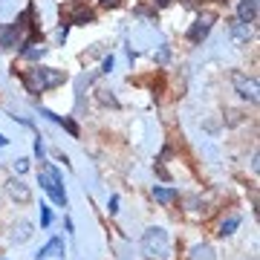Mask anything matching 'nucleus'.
Wrapping results in <instances>:
<instances>
[{"mask_svg":"<svg viewBox=\"0 0 260 260\" xmlns=\"http://www.w3.org/2000/svg\"><path fill=\"white\" fill-rule=\"evenodd\" d=\"M6 142H9V139H6V136H3V133H0V148H3V145H6Z\"/></svg>","mask_w":260,"mask_h":260,"instance_id":"b1692460","label":"nucleus"},{"mask_svg":"<svg viewBox=\"0 0 260 260\" xmlns=\"http://www.w3.org/2000/svg\"><path fill=\"white\" fill-rule=\"evenodd\" d=\"M41 113H44V116H47V119L58 121V124H64V127L70 130V133H73V136H78V124H75L73 119H64V116H58V113H52V110H41Z\"/></svg>","mask_w":260,"mask_h":260,"instance_id":"9b49d317","label":"nucleus"},{"mask_svg":"<svg viewBox=\"0 0 260 260\" xmlns=\"http://www.w3.org/2000/svg\"><path fill=\"white\" fill-rule=\"evenodd\" d=\"M67 81L64 70H55V67H35L23 73V84H26L29 93H44V90H52V87H61Z\"/></svg>","mask_w":260,"mask_h":260,"instance_id":"f257e3e1","label":"nucleus"},{"mask_svg":"<svg viewBox=\"0 0 260 260\" xmlns=\"http://www.w3.org/2000/svg\"><path fill=\"white\" fill-rule=\"evenodd\" d=\"M240 225V217H229V220H223V225H220V237H229V234H234V229Z\"/></svg>","mask_w":260,"mask_h":260,"instance_id":"ddd939ff","label":"nucleus"},{"mask_svg":"<svg viewBox=\"0 0 260 260\" xmlns=\"http://www.w3.org/2000/svg\"><path fill=\"white\" fill-rule=\"evenodd\" d=\"M55 249H61V240H52V243H49V246H44V249L38 251L35 257H38V260H44V257H47V254H49V251H55Z\"/></svg>","mask_w":260,"mask_h":260,"instance_id":"2eb2a0df","label":"nucleus"},{"mask_svg":"<svg viewBox=\"0 0 260 260\" xmlns=\"http://www.w3.org/2000/svg\"><path fill=\"white\" fill-rule=\"evenodd\" d=\"M232 35L240 41V44H246L251 38V29H249V23H240V20H232Z\"/></svg>","mask_w":260,"mask_h":260,"instance_id":"f8f14e48","label":"nucleus"},{"mask_svg":"<svg viewBox=\"0 0 260 260\" xmlns=\"http://www.w3.org/2000/svg\"><path fill=\"white\" fill-rule=\"evenodd\" d=\"M237 20L240 23H254L257 20V0H243L237 6Z\"/></svg>","mask_w":260,"mask_h":260,"instance_id":"0eeeda50","label":"nucleus"},{"mask_svg":"<svg viewBox=\"0 0 260 260\" xmlns=\"http://www.w3.org/2000/svg\"><path fill=\"white\" fill-rule=\"evenodd\" d=\"M6 191H9V197L15 203H29V200H32V191H29L20 179H9V182H6Z\"/></svg>","mask_w":260,"mask_h":260,"instance_id":"423d86ee","label":"nucleus"},{"mask_svg":"<svg viewBox=\"0 0 260 260\" xmlns=\"http://www.w3.org/2000/svg\"><path fill=\"white\" fill-rule=\"evenodd\" d=\"M95 20V12L90 6H84V3H75V9L70 12V23H78V26H87V23H93Z\"/></svg>","mask_w":260,"mask_h":260,"instance_id":"39448f33","label":"nucleus"},{"mask_svg":"<svg viewBox=\"0 0 260 260\" xmlns=\"http://www.w3.org/2000/svg\"><path fill=\"white\" fill-rule=\"evenodd\" d=\"M232 81H234V87L240 90L243 99H249L251 104L257 102V81H249V78H246L243 73H234V75H232Z\"/></svg>","mask_w":260,"mask_h":260,"instance_id":"20e7f679","label":"nucleus"},{"mask_svg":"<svg viewBox=\"0 0 260 260\" xmlns=\"http://www.w3.org/2000/svg\"><path fill=\"white\" fill-rule=\"evenodd\" d=\"M41 223H44V225L52 223V211H49L47 205H41Z\"/></svg>","mask_w":260,"mask_h":260,"instance_id":"f3484780","label":"nucleus"},{"mask_svg":"<svg viewBox=\"0 0 260 260\" xmlns=\"http://www.w3.org/2000/svg\"><path fill=\"white\" fill-rule=\"evenodd\" d=\"M38 182H41V188H44L58 205H67V194H64V188H61V174H58L55 168H47L44 174H38Z\"/></svg>","mask_w":260,"mask_h":260,"instance_id":"f03ea898","label":"nucleus"},{"mask_svg":"<svg viewBox=\"0 0 260 260\" xmlns=\"http://www.w3.org/2000/svg\"><path fill=\"white\" fill-rule=\"evenodd\" d=\"M102 6H104V9H119L121 0H102Z\"/></svg>","mask_w":260,"mask_h":260,"instance_id":"a211bd4d","label":"nucleus"},{"mask_svg":"<svg viewBox=\"0 0 260 260\" xmlns=\"http://www.w3.org/2000/svg\"><path fill=\"white\" fill-rule=\"evenodd\" d=\"M214 20H217L214 12H203V15L191 23V29H188V41H191V44H203L205 38H208V32H211Z\"/></svg>","mask_w":260,"mask_h":260,"instance_id":"7ed1b4c3","label":"nucleus"},{"mask_svg":"<svg viewBox=\"0 0 260 260\" xmlns=\"http://www.w3.org/2000/svg\"><path fill=\"white\" fill-rule=\"evenodd\" d=\"M110 70H113V55L104 58V70H102V73H110Z\"/></svg>","mask_w":260,"mask_h":260,"instance_id":"412c9836","label":"nucleus"},{"mask_svg":"<svg viewBox=\"0 0 260 260\" xmlns=\"http://www.w3.org/2000/svg\"><path fill=\"white\" fill-rule=\"evenodd\" d=\"M156 174H159V177H162V179H171V174H168V171H165V168H162V165H156Z\"/></svg>","mask_w":260,"mask_h":260,"instance_id":"4be33fe9","label":"nucleus"},{"mask_svg":"<svg viewBox=\"0 0 260 260\" xmlns=\"http://www.w3.org/2000/svg\"><path fill=\"white\" fill-rule=\"evenodd\" d=\"M107 208H110V214L119 211V197H110V203H107Z\"/></svg>","mask_w":260,"mask_h":260,"instance_id":"6ab92c4d","label":"nucleus"},{"mask_svg":"<svg viewBox=\"0 0 260 260\" xmlns=\"http://www.w3.org/2000/svg\"><path fill=\"white\" fill-rule=\"evenodd\" d=\"M153 246H156V249L165 246V232H162V229H148V234H145V251H148V254H150Z\"/></svg>","mask_w":260,"mask_h":260,"instance_id":"6e6552de","label":"nucleus"},{"mask_svg":"<svg viewBox=\"0 0 260 260\" xmlns=\"http://www.w3.org/2000/svg\"><path fill=\"white\" fill-rule=\"evenodd\" d=\"M15 168H18V174H23V171L29 168V162H26V159H18V162H15Z\"/></svg>","mask_w":260,"mask_h":260,"instance_id":"aec40b11","label":"nucleus"},{"mask_svg":"<svg viewBox=\"0 0 260 260\" xmlns=\"http://www.w3.org/2000/svg\"><path fill=\"white\" fill-rule=\"evenodd\" d=\"M29 234H32V225H29V223H20V232L15 234V240L23 243V240H29Z\"/></svg>","mask_w":260,"mask_h":260,"instance_id":"dca6fc26","label":"nucleus"},{"mask_svg":"<svg viewBox=\"0 0 260 260\" xmlns=\"http://www.w3.org/2000/svg\"><path fill=\"white\" fill-rule=\"evenodd\" d=\"M18 47V35L12 26H0V49H12Z\"/></svg>","mask_w":260,"mask_h":260,"instance_id":"1a4fd4ad","label":"nucleus"},{"mask_svg":"<svg viewBox=\"0 0 260 260\" xmlns=\"http://www.w3.org/2000/svg\"><path fill=\"white\" fill-rule=\"evenodd\" d=\"M153 200H156V203H162V205H171L174 200H177V191H174V188L156 185V188H153Z\"/></svg>","mask_w":260,"mask_h":260,"instance_id":"9d476101","label":"nucleus"},{"mask_svg":"<svg viewBox=\"0 0 260 260\" xmlns=\"http://www.w3.org/2000/svg\"><path fill=\"white\" fill-rule=\"evenodd\" d=\"M20 55L29 58V61H38V58L47 55V47H26V49H20Z\"/></svg>","mask_w":260,"mask_h":260,"instance_id":"4468645a","label":"nucleus"},{"mask_svg":"<svg viewBox=\"0 0 260 260\" xmlns=\"http://www.w3.org/2000/svg\"><path fill=\"white\" fill-rule=\"evenodd\" d=\"M153 3H156V6H171L174 0H153Z\"/></svg>","mask_w":260,"mask_h":260,"instance_id":"5701e85b","label":"nucleus"}]
</instances>
